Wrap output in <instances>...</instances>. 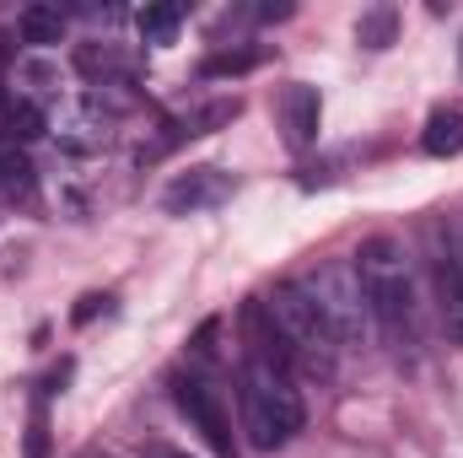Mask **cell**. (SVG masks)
<instances>
[{
  "mask_svg": "<svg viewBox=\"0 0 463 458\" xmlns=\"http://www.w3.org/2000/svg\"><path fill=\"white\" fill-rule=\"evenodd\" d=\"M135 27H140L146 43H173L178 27H184V5H146V11L135 16Z\"/></svg>",
  "mask_w": 463,
  "mask_h": 458,
  "instance_id": "13",
  "label": "cell"
},
{
  "mask_svg": "<svg viewBox=\"0 0 463 458\" xmlns=\"http://www.w3.org/2000/svg\"><path fill=\"white\" fill-rule=\"evenodd\" d=\"M437 291H442V319H448V329H453V340L463 345V270L453 253H442L437 259Z\"/></svg>",
  "mask_w": 463,
  "mask_h": 458,
  "instance_id": "11",
  "label": "cell"
},
{
  "mask_svg": "<svg viewBox=\"0 0 463 458\" xmlns=\"http://www.w3.org/2000/svg\"><path fill=\"white\" fill-rule=\"evenodd\" d=\"M146 458H189V453H178V448H151Z\"/></svg>",
  "mask_w": 463,
  "mask_h": 458,
  "instance_id": "19",
  "label": "cell"
},
{
  "mask_svg": "<svg viewBox=\"0 0 463 458\" xmlns=\"http://www.w3.org/2000/svg\"><path fill=\"white\" fill-rule=\"evenodd\" d=\"M16 33H22V43L49 49V43L65 38V11L60 5H22L16 11Z\"/></svg>",
  "mask_w": 463,
  "mask_h": 458,
  "instance_id": "9",
  "label": "cell"
},
{
  "mask_svg": "<svg viewBox=\"0 0 463 458\" xmlns=\"http://www.w3.org/2000/svg\"><path fill=\"white\" fill-rule=\"evenodd\" d=\"M0 124H5V140H38V135H43V114H38L33 103H11V109L0 114Z\"/></svg>",
  "mask_w": 463,
  "mask_h": 458,
  "instance_id": "15",
  "label": "cell"
},
{
  "mask_svg": "<svg viewBox=\"0 0 463 458\" xmlns=\"http://www.w3.org/2000/svg\"><path fill=\"white\" fill-rule=\"evenodd\" d=\"M98 308H109V297H81V308H76V324H87Z\"/></svg>",
  "mask_w": 463,
  "mask_h": 458,
  "instance_id": "18",
  "label": "cell"
},
{
  "mask_svg": "<svg viewBox=\"0 0 463 458\" xmlns=\"http://www.w3.org/2000/svg\"><path fill=\"white\" fill-rule=\"evenodd\" d=\"M275 109H280V135H286L291 151H307V146L318 140V124H324V98H318V87L291 81Z\"/></svg>",
  "mask_w": 463,
  "mask_h": 458,
  "instance_id": "7",
  "label": "cell"
},
{
  "mask_svg": "<svg viewBox=\"0 0 463 458\" xmlns=\"http://www.w3.org/2000/svg\"><path fill=\"white\" fill-rule=\"evenodd\" d=\"M420 151L426 157H458L463 151V109H437L420 129Z\"/></svg>",
  "mask_w": 463,
  "mask_h": 458,
  "instance_id": "10",
  "label": "cell"
},
{
  "mask_svg": "<svg viewBox=\"0 0 463 458\" xmlns=\"http://www.w3.org/2000/svg\"><path fill=\"white\" fill-rule=\"evenodd\" d=\"M307 297L318 302L324 324L335 329L340 345H361L366 335H372V308H366V291H361V275H355L350 259L324 264V270L307 281Z\"/></svg>",
  "mask_w": 463,
  "mask_h": 458,
  "instance_id": "4",
  "label": "cell"
},
{
  "mask_svg": "<svg viewBox=\"0 0 463 458\" xmlns=\"http://www.w3.org/2000/svg\"><path fill=\"white\" fill-rule=\"evenodd\" d=\"M350 264L361 275V291H366V308H372V329L393 350H410L415 329H420V302H415V275H410L404 248L393 237H366Z\"/></svg>",
  "mask_w": 463,
  "mask_h": 458,
  "instance_id": "1",
  "label": "cell"
},
{
  "mask_svg": "<svg viewBox=\"0 0 463 458\" xmlns=\"http://www.w3.org/2000/svg\"><path fill=\"white\" fill-rule=\"evenodd\" d=\"M237 415H242V432L259 453L286 448L307 421L302 394L291 383V367H280L269 356H242V367H237Z\"/></svg>",
  "mask_w": 463,
  "mask_h": 458,
  "instance_id": "2",
  "label": "cell"
},
{
  "mask_svg": "<svg viewBox=\"0 0 463 458\" xmlns=\"http://www.w3.org/2000/svg\"><path fill=\"white\" fill-rule=\"evenodd\" d=\"M27 458H49V415H43V405L33 410V426H27Z\"/></svg>",
  "mask_w": 463,
  "mask_h": 458,
  "instance_id": "17",
  "label": "cell"
},
{
  "mask_svg": "<svg viewBox=\"0 0 463 458\" xmlns=\"http://www.w3.org/2000/svg\"><path fill=\"white\" fill-rule=\"evenodd\" d=\"M264 60V49H222V54H211L200 71L205 76H242V71H253Z\"/></svg>",
  "mask_w": 463,
  "mask_h": 458,
  "instance_id": "16",
  "label": "cell"
},
{
  "mask_svg": "<svg viewBox=\"0 0 463 458\" xmlns=\"http://www.w3.org/2000/svg\"><path fill=\"white\" fill-rule=\"evenodd\" d=\"M393 33H399V11L393 5H372V11L355 16V43H366V49H388Z\"/></svg>",
  "mask_w": 463,
  "mask_h": 458,
  "instance_id": "12",
  "label": "cell"
},
{
  "mask_svg": "<svg viewBox=\"0 0 463 458\" xmlns=\"http://www.w3.org/2000/svg\"><path fill=\"white\" fill-rule=\"evenodd\" d=\"M76 71H81L87 81H98V87H129L135 60H124L114 43H81V49H76Z\"/></svg>",
  "mask_w": 463,
  "mask_h": 458,
  "instance_id": "8",
  "label": "cell"
},
{
  "mask_svg": "<svg viewBox=\"0 0 463 458\" xmlns=\"http://www.w3.org/2000/svg\"><path fill=\"white\" fill-rule=\"evenodd\" d=\"M259 308H264V319H269V329H275V340H280L286 367H302V372H318V377L335 372L340 340H335V329L324 324V313H318V302L307 297V286L280 281Z\"/></svg>",
  "mask_w": 463,
  "mask_h": 458,
  "instance_id": "3",
  "label": "cell"
},
{
  "mask_svg": "<svg viewBox=\"0 0 463 458\" xmlns=\"http://www.w3.org/2000/svg\"><path fill=\"white\" fill-rule=\"evenodd\" d=\"M0 189H5V195H33V167H27V157L11 151V146H0Z\"/></svg>",
  "mask_w": 463,
  "mask_h": 458,
  "instance_id": "14",
  "label": "cell"
},
{
  "mask_svg": "<svg viewBox=\"0 0 463 458\" xmlns=\"http://www.w3.org/2000/svg\"><path fill=\"white\" fill-rule=\"evenodd\" d=\"M173 399H178V410L189 415V426L211 443V453H216V458L237 453L232 410H227V399H222V388H216L211 377H178V383H173Z\"/></svg>",
  "mask_w": 463,
  "mask_h": 458,
  "instance_id": "5",
  "label": "cell"
},
{
  "mask_svg": "<svg viewBox=\"0 0 463 458\" xmlns=\"http://www.w3.org/2000/svg\"><path fill=\"white\" fill-rule=\"evenodd\" d=\"M453 259H458V270H463V232H458V248H453Z\"/></svg>",
  "mask_w": 463,
  "mask_h": 458,
  "instance_id": "20",
  "label": "cell"
},
{
  "mask_svg": "<svg viewBox=\"0 0 463 458\" xmlns=\"http://www.w3.org/2000/svg\"><path fill=\"white\" fill-rule=\"evenodd\" d=\"M227 195H232V173H222V167H194V173H184V178L167 184L162 211H167V216H194V211L222 205Z\"/></svg>",
  "mask_w": 463,
  "mask_h": 458,
  "instance_id": "6",
  "label": "cell"
}]
</instances>
